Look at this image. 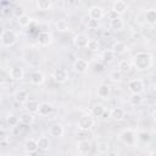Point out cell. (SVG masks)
<instances>
[{"instance_id":"1","label":"cell","mask_w":156,"mask_h":156,"mask_svg":"<svg viewBox=\"0 0 156 156\" xmlns=\"http://www.w3.org/2000/svg\"><path fill=\"white\" fill-rule=\"evenodd\" d=\"M138 71H145L149 69L152 66V55L147 51H139L132 57L130 62Z\"/></svg>"},{"instance_id":"2","label":"cell","mask_w":156,"mask_h":156,"mask_svg":"<svg viewBox=\"0 0 156 156\" xmlns=\"http://www.w3.org/2000/svg\"><path fill=\"white\" fill-rule=\"evenodd\" d=\"M118 139L122 144H124L127 146H133L136 143V133L132 128H126V129L121 130V133L118 134Z\"/></svg>"},{"instance_id":"3","label":"cell","mask_w":156,"mask_h":156,"mask_svg":"<svg viewBox=\"0 0 156 156\" xmlns=\"http://www.w3.org/2000/svg\"><path fill=\"white\" fill-rule=\"evenodd\" d=\"M94 117L90 115V113H84L79 118H78V122H77V127L79 130L82 132H88L93 127H94Z\"/></svg>"},{"instance_id":"4","label":"cell","mask_w":156,"mask_h":156,"mask_svg":"<svg viewBox=\"0 0 156 156\" xmlns=\"http://www.w3.org/2000/svg\"><path fill=\"white\" fill-rule=\"evenodd\" d=\"M0 40H1V44L4 45V46H12V45H15L16 44V41H17V34L13 32V30H11V29H6L2 34H1V37H0Z\"/></svg>"},{"instance_id":"5","label":"cell","mask_w":156,"mask_h":156,"mask_svg":"<svg viewBox=\"0 0 156 156\" xmlns=\"http://www.w3.org/2000/svg\"><path fill=\"white\" fill-rule=\"evenodd\" d=\"M144 82L143 79L140 78H134V79H130L128 82V90L130 91V94H140L144 91Z\"/></svg>"},{"instance_id":"6","label":"cell","mask_w":156,"mask_h":156,"mask_svg":"<svg viewBox=\"0 0 156 156\" xmlns=\"http://www.w3.org/2000/svg\"><path fill=\"white\" fill-rule=\"evenodd\" d=\"M52 78H54V80H55L56 83L63 84V83H66V82L68 80V72H67L66 68L58 67V68H56V69L52 72Z\"/></svg>"},{"instance_id":"7","label":"cell","mask_w":156,"mask_h":156,"mask_svg":"<svg viewBox=\"0 0 156 156\" xmlns=\"http://www.w3.org/2000/svg\"><path fill=\"white\" fill-rule=\"evenodd\" d=\"M88 15H89V18L90 20H94V21H100L102 17H104V9L101 6H98V5H93L89 7V11H88Z\"/></svg>"},{"instance_id":"8","label":"cell","mask_w":156,"mask_h":156,"mask_svg":"<svg viewBox=\"0 0 156 156\" xmlns=\"http://www.w3.org/2000/svg\"><path fill=\"white\" fill-rule=\"evenodd\" d=\"M88 68H89V62L85 58H77L73 62V69H74V72L79 73V74L85 73L88 71Z\"/></svg>"},{"instance_id":"9","label":"cell","mask_w":156,"mask_h":156,"mask_svg":"<svg viewBox=\"0 0 156 156\" xmlns=\"http://www.w3.org/2000/svg\"><path fill=\"white\" fill-rule=\"evenodd\" d=\"M52 43V34L51 32L48 30H43L39 33L38 35V44L40 46H49Z\"/></svg>"},{"instance_id":"10","label":"cell","mask_w":156,"mask_h":156,"mask_svg":"<svg viewBox=\"0 0 156 156\" xmlns=\"http://www.w3.org/2000/svg\"><path fill=\"white\" fill-rule=\"evenodd\" d=\"M29 82L33 85H41L45 82V76L40 71H33L29 74Z\"/></svg>"},{"instance_id":"11","label":"cell","mask_w":156,"mask_h":156,"mask_svg":"<svg viewBox=\"0 0 156 156\" xmlns=\"http://www.w3.org/2000/svg\"><path fill=\"white\" fill-rule=\"evenodd\" d=\"M96 95L100 99L107 100L111 96V88H110V85L108 84H100L98 87V89H96Z\"/></svg>"},{"instance_id":"12","label":"cell","mask_w":156,"mask_h":156,"mask_svg":"<svg viewBox=\"0 0 156 156\" xmlns=\"http://www.w3.org/2000/svg\"><path fill=\"white\" fill-rule=\"evenodd\" d=\"M89 39H90V38H89L87 34L80 33V34H77V35L73 38V43H74V45H76L77 48L83 49V48H87Z\"/></svg>"},{"instance_id":"13","label":"cell","mask_w":156,"mask_h":156,"mask_svg":"<svg viewBox=\"0 0 156 156\" xmlns=\"http://www.w3.org/2000/svg\"><path fill=\"white\" fill-rule=\"evenodd\" d=\"M127 10H128V4L126 1H123V0H116L112 4V11H115L118 16L123 15Z\"/></svg>"},{"instance_id":"14","label":"cell","mask_w":156,"mask_h":156,"mask_svg":"<svg viewBox=\"0 0 156 156\" xmlns=\"http://www.w3.org/2000/svg\"><path fill=\"white\" fill-rule=\"evenodd\" d=\"M91 150V143L89 140H79L77 143V151L80 155H88Z\"/></svg>"},{"instance_id":"15","label":"cell","mask_w":156,"mask_h":156,"mask_svg":"<svg viewBox=\"0 0 156 156\" xmlns=\"http://www.w3.org/2000/svg\"><path fill=\"white\" fill-rule=\"evenodd\" d=\"M49 133H50V135L54 136V138H61V136L65 134V128H63L62 124L55 123V124H52V126L50 127Z\"/></svg>"},{"instance_id":"16","label":"cell","mask_w":156,"mask_h":156,"mask_svg":"<svg viewBox=\"0 0 156 156\" xmlns=\"http://www.w3.org/2000/svg\"><path fill=\"white\" fill-rule=\"evenodd\" d=\"M127 49H128L127 48V44L123 43V41H121V40L115 41L112 44V48H111V50H112V52L115 55H122V54H124L127 51Z\"/></svg>"},{"instance_id":"17","label":"cell","mask_w":156,"mask_h":156,"mask_svg":"<svg viewBox=\"0 0 156 156\" xmlns=\"http://www.w3.org/2000/svg\"><path fill=\"white\" fill-rule=\"evenodd\" d=\"M15 100L20 104H26L29 100V93L26 89H18L15 93Z\"/></svg>"},{"instance_id":"18","label":"cell","mask_w":156,"mask_h":156,"mask_svg":"<svg viewBox=\"0 0 156 156\" xmlns=\"http://www.w3.org/2000/svg\"><path fill=\"white\" fill-rule=\"evenodd\" d=\"M144 20L146 23H149L150 26H154L156 23V10L154 7L147 9L144 13Z\"/></svg>"},{"instance_id":"19","label":"cell","mask_w":156,"mask_h":156,"mask_svg":"<svg viewBox=\"0 0 156 156\" xmlns=\"http://www.w3.org/2000/svg\"><path fill=\"white\" fill-rule=\"evenodd\" d=\"M124 26H126V22H124V20H123L121 16L117 17V18H115V20H111V21H110V28H111L112 30H116V32L122 30V29L124 28Z\"/></svg>"},{"instance_id":"20","label":"cell","mask_w":156,"mask_h":156,"mask_svg":"<svg viewBox=\"0 0 156 156\" xmlns=\"http://www.w3.org/2000/svg\"><path fill=\"white\" fill-rule=\"evenodd\" d=\"M24 76V71L21 66H13L11 69H10V77L13 79V80H21Z\"/></svg>"},{"instance_id":"21","label":"cell","mask_w":156,"mask_h":156,"mask_svg":"<svg viewBox=\"0 0 156 156\" xmlns=\"http://www.w3.org/2000/svg\"><path fill=\"white\" fill-rule=\"evenodd\" d=\"M24 150L28 152V154H33V152H37L38 151V143L35 139L33 138H29L24 141Z\"/></svg>"},{"instance_id":"22","label":"cell","mask_w":156,"mask_h":156,"mask_svg":"<svg viewBox=\"0 0 156 156\" xmlns=\"http://www.w3.org/2000/svg\"><path fill=\"white\" fill-rule=\"evenodd\" d=\"M52 111H54V106H52L50 102H41V104L39 105V111H38V113H39L40 116L45 117V116H49Z\"/></svg>"},{"instance_id":"23","label":"cell","mask_w":156,"mask_h":156,"mask_svg":"<svg viewBox=\"0 0 156 156\" xmlns=\"http://www.w3.org/2000/svg\"><path fill=\"white\" fill-rule=\"evenodd\" d=\"M110 116L112 119L115 121H122L124 117H126V112L122 107H113L110 112Z\"/></svg>"},{"instance_id":"24","label":"cell","mask_w":156,"mask_h":156,"mask_svg":"<svg viewBox=\"0 0 156 156\" xmlns=\"http://www.w3.org/2000/svg\"><path fill=\"white\" fill-rule=\"evenodd\" d=\"M37 143H38V150H41V151H48V150L50 149V145H51L50 139H49L46 135L40 136V138L37 140Z\"/></svg>"},{"instance_id":"25","label":"cell","mask_w":156,"mask_h":156,"mask_svg":"<svg viewBox=\"0 0 156 156\" xmlns=\"http://www.w3.org/2000/svg\"><path fill=\"white\" fill-rule=\"evenodd\" d=\"M39 101H37V100H28L27 102H26V108H27V111H28V113H30V115H33V113H38V111H39Z\"/></svg>"},{"instance_id":"26","label":"cell","mask_w":156,"mask_h":156,"mask_svg":"<svg viewBox=\"0 0 156 156\" xmlns=\"http://www.w3.org/2000/svg\"><path fill=\"white\" fill-rule=\"evenodd\" d=\"M30 22H32V18H30V16H29V15H27V13L20 15V16L17 17V23H18V24H20V27H22V28L28 27V26L30 24Z\"/></svg>"},{"instance_id":"27","label":"cell","mask_w":156,"mask_h":156,"mask_svg":"<svg viewBox=\"0 0 156 156\" xmlns=\"http://www.w3.org/2000/svg\"><path fill=\"white\" fill-rule=\"evenodd\" d=\"M118 68V71L122 73V74H124V73H128L129 71H130V68H132V63H130V61H128V60H121L119 62H118V66H117Z\"/></svg>"},{"instance_id":"28","label":"cell","mask_w":156,"mask_h":156,"mask_svg":"<svg viewBox=\"0 0 156 156\" xmlns=\"http://www.w3.org/2000/svg\"><path fill=\"white\" fill-rule=\"evenodd\" d=\"M105 113V106L102 104H96L91 107V116L93 117H102Z\"/></svg>"},{"instance_id":"29","label":"cell","mask_w":156,"mask_h":156,"mask_svg":"<svg viewBox=\"0 0 156 156\" xmlns=\"http://www.w3.org/2000/svg\"><path fill=\"white\" fill-rule=\"evenodd\" d=\"M96 150L99 154H107L110 151V143L106 140H100L96 143Z\"/></svg>"},{"instance_id":"30","label":"cell","mask_w":156,"mask_h":156,"mask_svg":"<svg viewBox=\"0 0 156 156\" xmlns=\"http://www.w3.org/2000/svg\"><path fill=\"white\" fill-rule=\"evenodd\" d=\"M151 133L150 132H147V130H140V132H138V134H136V139L138 140H140L141 143H144V144H146V143H149L150 140H151Z\"/></svg>"},{"instance_id":"31","label":"cell","mask_w":156,"mask_h":156,"mask_svg":"<svg viewBox=\"0 0 156 156\" xmlns=\"http://www.w3.org/2000/svg\"><path fill=\"white\" fill-rule=\"evenodd\" d=\"M115 56H116V55L112 52V50H111V49L105 50V51L101 54V61H102L104 63H110V62H112V61H113Z\"/></svg>"},{"instance_id":"32","label":"cell","mask_w":156,"mask_h":156,"mask_svg":"<svg viewBox=\"0 0 156 156\" xmlns=\"http://www.w3.org/2000/svg\"><path fill=\"white\" fill-rule=\"evenodd\" d=\"M33 121H34V117H33L30 113H28V112L22 113L21 117H20V122H21L22 124H24V126H29V124H32Z\"/></svg>"},{"instance_id":"33","label":"cell","mask_w":156,"mask_h":156,"mask_svg":"<svg viewBox=\"0 0 156 156\" xmlns=\"http://www.w3.org/2000/svg\"><path fill=\"white\" fill-rule=\"evenodd\" d=\"M6 123L9 127H16L20 123V118L13 113H9L6 116Z\"/></svg>"},{"instance_id":"34","label":"cell","mask_w":156,"mask_h":156,"mask_svg":"<svg viewBox=\"0 0 156 156\" xmlns=\"http://www.w3.org/2000/svg\"><path fill=\"white\" fill-rule=\"evenodd\" d=\"M37 7L38 10H41V11H46V10H50L51 6H52V2L49 1V0H40V1H37Z\"/></svg>"},{"instance_id":"35","label":"cell","mask_w":156,"mask_h":156,"mask_svg":"<svg viewBox=\"0 0 156 156\" xmlns=\"http://www.w3.org/2000/svg\"><path fill=\"white\" fill-rule=\"evenodd\" d=\"M55 26H56V29L58 32H66V30H68V27H69L68 26V22L66 20H58V21H56Z\"/></svg>"},{"instance_id":"36","label":"cell","mask_w":156,"mask_h":156,"mask_svg":"<svg viewBox=\"0 0 156 156\" xmlns=\"http://www.w3.org/2000/svg\"><path fill=\"white\" fill-rule=\"evenodd\" d=\"M141 101H143V98L140 94H132L129 96V104L132 106H139L141 104Z\"/></svg>"},{"instance_id":"37","label":"cell","mask_w":156,"mask_h":156,"mask_svg":"<svg viewBox=\"0 0 156 156\" xmlns=\"http://www.w3.org/2000/svg\"><path fill=\"white\" fill-rule=\"evenodd\" d=\"M87 48H88L90 51H98V50L100 49V43H99L98 39H89Z\"/></svg>"},{"instance_id":"38","label":"cell","mask_w":156,"mask_h":156,"mask_svg":"<svg viewBox=\"0 0 156 156\" xmlns=\"http://www.w3.org/2000/svg\"><path fill=\"white\" fill-rule=\"evenodd\" d=\"M110 78H111L112 82H115V83H119V82H122V79H123V74H122L118 69H116V71H112V72H111Z\"/></svg>"},{"instance_id":"39","label":"cell","mask_w":156,"mask_h":156,"mask_svg":"<svg viewBox=\"0 0 156 156\" xmlns=\"http://www.w3.org/2000/svg\"><path fill=\"white\" fill-rule=\"evenodd\" d=\"M87 27H88V29H98V27H99V21H94V20H88V22H87Z\"/></svg>"},{"instance_id":"40","label":"cell","mask_w":156,"mask_h":156,"mask_svg":"<svg viewBox=\"0 0 156 156\" xmlns=\"http://www.w3.org/2000/svg\"><path fill=\"white\" fill-rule=\"evenodd\" d=\"M94 71H95V72H101V71H104V62H102V61L95 62V65H94Z\"/></svg>"},{"instance_id":"41","label":"cell","mask_w":156,"mask_h":156,"mask_svg":"<svg viewBox=\"0 0 156 156\" xmlns=\"http://www.w3.org/2000/svg\"><path fill=\"white\" fill-rule=\"evenodd\" d=\"M107 16H108V18H110V21L111 20H115V18H117V17H119L115 11H112V10H110L108 11V13H107Z\"/></svg>"},{"instance_id":"42","label":"cell","mask_w":156,"mask_h":156,"mask_svg":"<svg viewBox=\"0 0 156 156\" xmlns=\"http://www.w3.org/2000/svg\"><path fill=\"white\" fill-rule=\"evenodd\" d=\"M107 156H118V154L116 151H108L107 152Z\"/></svg>"},{"instance_id":"43","label":"cell","mask_w":156,"mask_h":156,"mask_svg":"<svg viewBox=\"0 0 156 156\" xmlns=\"http://www.w3.org/2000/svg\"><path fill=\"white\" fill-rule=\"evenodd\" d=\"M4 32H5V29H4V27H2L1 24H0V37H1V34H2Z\"/></svg>"},{"instance_id":"44","label":"cell","mask_w":156,"mask_h":156,"mask_svg":"<svg viewBox=\"0 0 156 156\" xmlns=\"http://www.w3.org/2000/svg\"><path fill=\"white\" fill-rule=\"evenodd\" d=\"M149 156H156V152H150Z\"/></svg>"},{"instance_id":"45","label":"cell","mask_w":156,"mask_h":156,"mask_svg":"<svg viewBox=\"0 0 156 156\" xmlns=\"http://www.w3.org/2000/svg\"><path fill=\"white\" fill-rule=\"evenodd\" d=\"M27 156H29V155H27Z\"/></svg>"}]
</instances>
